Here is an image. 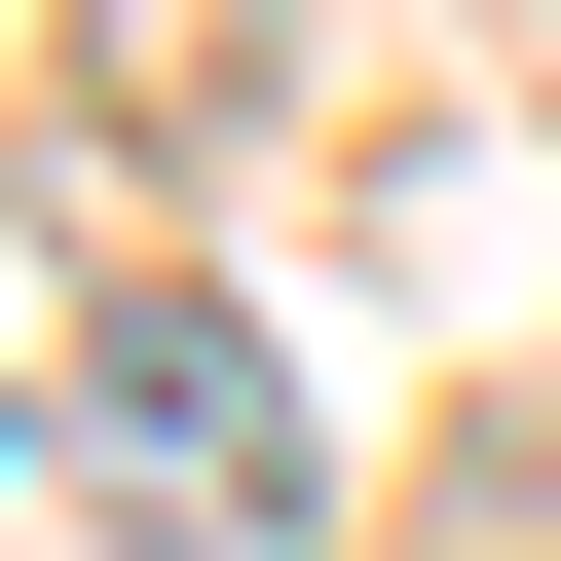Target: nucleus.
<instances>
[{"mask_svg":"<svg viewBox=\"0 0 561 561\" xmlns=\"http://www.w3.org/2000/svg\"><path fill=\"white\" fill-rule=\"evenodd\" d=\"M76 449H113L150 524H300V486H337V412L262 375L225 300H113V337H76Z\"/></svg>","mask_w":561,"mask_h":561,"instance_id":"nucleus-1","label":"nucleus"}]
</instances>
